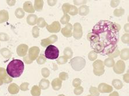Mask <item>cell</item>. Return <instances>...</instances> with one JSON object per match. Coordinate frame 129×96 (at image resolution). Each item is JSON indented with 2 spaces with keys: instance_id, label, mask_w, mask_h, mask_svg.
<instances>
[{
  "instance_id": "9",
  "label": "cell",
  "mask_w": 129,
  "mask_h": 96,
  "mask_svg": "<svg viewBox=\"0 0 129 96\" xmlns=\"http://www.w3.org/2000/svg\"><path fill=\"white\" fill-rule=\"evenodd\" d=\"M91 47L97 54H102L104 50V47L102 43L98 42L94 43H91Z\"/></svg>"
},
{
  "instance_id": "52",
  "label": "cell",
  "mask_w": 129,
  "mask_h": 96,
  "mask_svg": "<svg viewBox=\"0 0 129 96\" xmlns=\"http://www.w3.org/2000/svg\"><path fill=\"white\" fill-rule=\"evenodd\" d=\"M123 81L126 82V83H128L129 82V80H128V73L127 72V73L123 75Z\"/></svg>"
},
{
  "instance_id": "13",
  "label": "cell",
  "mask_w": 129,
  "mask_h": 96,
  "mask_svg": "<svg viewBox=\"0 0 129 96\" xmlns=\"http://www.w3.org/2000/svg\"><path fill=\"white\" fill-rule=\"evenodd\" d=\"M57 40V36H55V35H53V36H50V38H49L46 39H44V40H42L41 44L42 46L46 47L48 45L53 43L56 42Z\"/></svg>"
},
{
  "instance_id": "38",
  "label": "cell",
  "mask_w": 129,
  "mask_h": 96,
  "mask_svg": "<svg viewBox=\"0 0 129 96\" xmlns=\"http://www.w3.org/2000/svg\"><path fill=\"white\" fill-rule=\"evenodd\" d=\"M74 94L77 95H81L82 93L83 92V87L82 86H79L77 87H75V89L74 90Z\"/></svg>"
},
{
  "instance_id": "57",
  "label": "cell",
  "mask_w": 129,
  "mask_h": 96,
  "mask_svg": "<svg viewBox=\"0 0 129 96\" xmlns=\"http://www.w3.org/2000/svg\"><path fill=\"white\" fill-rule=\"evenodd\" d=\"M58 96H65V95H63V94H60V95H59Z\"/></svg>"
},
{
  "instance_id": "12",
  "label": "cell",
  "mask_w": 129,
  "mask_h": 96,
  "mask_svg": "<svg viewBox=\"0 0 129 96\" xmlns=\"http://www.w3.org/2000/svg\"><path fill=\"white\" fill-rule=\"evenodd\" d=\"M0 78L1 79H3L5 83H9L12 81V79L8 76L7 71H5V70L3 68H0Z\"/></svg>"
},
{
  "instance_id": "10",
  "label": "cell",
  "mask_w": 129,
  "mask_h": 96,
  "mask_svg": "<svg viewBox=\"0 0 129 96\" xmlns=\"http://www.w3.org/2000/svg\"><path fill=\"white\" fill-rule=\"evenodd\" d=\"M73 27L71 24H67V25H66V27L65 28H62L61 29V33L62 35H64V36L67 37V38H70L72 36V29Z\"/></svg>"
},
{
  "instance_id": "56",
  "label": "cell",
  "mask_w": 129,
  "mask_h": 96,
  "mask_svg": "<svg viewBox=\"0 0 129 96\" xmlns=\"http://www.w3.org/2000/svg\"><path fill=\"white\" fill-rule=\"evenodd\" d=\"M3 81H2V79H1V78H0V85H1L2 84H3Z\"/></svg>"
},
{
  "instance_id": "6",
  "label": "cell",
  "mask_w": 129,
  "mask_h": 96,
  "mask_svg": "<svg viewBox=\"0 0 129 96\" xmlns=\"http://www.w3.org/2000/svg\"><path fill=\"white\" fill-rule=\"evenodd\" d=\"M74 32L73 36L74 38L77 40H79L82 38L83 36L82 27L81 24L79 23H76L74 25Z\"/></svg>"
},
{
  "instance_id": "5",
  "label": "cell",
  "mask_w": 129,
  "mask_h": 96,
  "mask_svg": "<svg viewBox=\"0 0 129 96\" xmlns=\"http://www.w3.org/2000/svg\"><path fill=\"white\" fill-rule=\"evenodd\" d=\"M93 73L97 76H101L104 73V64L101 60H96L93 64Z\"/></svg>"
},
{
  "instance_id": "45",
  "label": "cell",
  "mask_w": 129,
  "mask_h": 96,
  "mask_svg": "<svg viewBox=\"0 0 129 96\" xmlns=\"http://www.w3.org/2000/svg\"><path fill=\"white\" fill-rule=\"evenodd\" d=\"M37 24H38V26H40V27H42H42H44L46 25V23H45V22L44 20L42 18H40L38 19Z\"/></svg>"
},
{
  "instance_id": "8",
  "label": "cell",
  "mask_w": 129,
  "mask_h": 96,
  "mask_svg": "<svg viewBox=\"0 0 129 96\" xmlns=\"http://www.w3.org/2000/svg\"><path fill=\"white\" fill-rule=\"evenodd\" d=\"M98 89L100 93H111L113 90V87L111 86L108 85L105 83H101L98 86Z\"/></svg>"
},
{
  "instance_id": "15",
  "label": "cell",
  "mask_w": 129,
  "mask_h": 96,
  "mask_svg": "<svg viewBox=\"0 0 129 96\" xmlns=\"http://www.w3.org/2000/svg\"><path fill=\"white\" fill-rule=\"evenodd\" d=\"M28 47L25 44H21L19 46L17 49V52L19 56H23L26 55Z\"/></svg>"
},
{
  "instance_id": "55",
  "label": "cell",
  "mask_w": 129,
  "mask_h": 96,
  "mask_svg": "<svg viewBox=\"0 0 129 96\" xmlns=\"http://www.w3.org/2000/svg\"><path fill=\"white\" fill-rule=\"evenodd\" d=\"M48 3H49V5L53 6V5H55V4L56 3V1H48Z\"/></svg>"
},
{
  "instance_id": "23",
  "label": "cell",
  "mask_w": 129,
  "mask_h": 96,
  "mask_svg": "<svg viewBox=\"0 0 129 96\" xmlns=\"http://www.w3.org/2000/svg\"><path fill=\"white\" fill-rule=\"evenodd\" d=\"M115 63V60L113 59L112 58H107L106 59L104 60V66H106L107 67H114Z\"/></svg>"
},
{
  "instance_id": "28",
  "label": "cell",
  "mask_w": 129,
  "mask_h": 96,
  "mask_svg": "<svg viewBox=\"0 0 129 96\" xmlns=\"http://www.w3.org/2000/svg\"><path fill=\"white\" fill-rule=\"evenodd\" d=\"M31 94L33 96H40L41 94V90L37 86H34L31 89Z\"/></svg>"
},
{
  "instance_id": "35",
  "label": "cell",
  "mask_w": 129,
  "mask_h": 96,
  "mask_svg": "<svg viewBox=\"0 0 129 96\" xmlns=\"http://www.w3.org/2000/svg\"><path fill=\"white\" fill-rule=\"evenodd\" d=\"M119 55H120V51H119V49L117 48L114 51H113L112 53H111L110 54L108 55V56H109V58L113 59L115 58H117L118 56H119Z\"/></svg>"
},
{
  "instance_id": "34",
  "label": "cell",
  "mask_w": 129,
  "mask_h": 96,
  "mask_svg": "<svg viewBox=\"0 0 129 96\" xmlns=\"http://www.w3.org/2000/svg\"><path fill=\"white\" fill-rule=\"evenodd\" d=\"M43 4H44V2L42 1H35V9L38 11H41L43 7Z\"/></svg>"
},
{
  "instance_id": "19",
  "label": "cell",
  "mask_w": 129,
  "mask_h": 96,
  "mask_svg": "<svg viewBox=\"0 0 129 96\" xmlns=\"http://www.w3.org/2000/svg\"><path fill=\"white\" fill-rule=\"evenodd\" d=\"M112 86L114 87L117 90L121 89L122 88L123 86L122 82L120 79H115L113 80L112 82Z\"/></svg>"
},
{
  "instance_id": "14",
  "label": "cell",
  "mask_w": 129,
  "mask_h": 96,
  "mask_svg": "<svg viewBox=\"0 0 129 96\" xmlns=\"http://www.w3.org/2000/svg\"><path fill=\"white\" fill-rule=\"evenodd\" d=\"M48 29L50 32H58L60 30V25L57 21L54 22L51 25H48Z\"/></svg>"
},
{
  "instance_id": "4",
  "label": "cell",
  "mask_w": 129,
  "mask_h": 96,
  "mask_svg": "<svg viewBox=\"0 0 129 96\" xmlns=\"http://www.w3.org/2000/svg\"><path fill=\"white\" fill-rule=\"evenodd\" d=\"M59 50L56 46L49 45L45 51V56L49 59H56L58 57Z\"/></svg>"
},
{
  "instance_id": "22",
  "label": "cell",
  "mask_w": 129,
  "mask_h": 96,
  "mask_svg": "<svg viewBox=\"0 0 129 96\" xmlns=\"http://www.w3.org/2000/svg\"><path fill=\"white\" fill-rule=\"evenodd\" d=\"M8 20V14L5 11L0 12V23H2Z\"/></svg>"
},
{
  "instance_id": "24",
  "label": "cell",
  "mask_w": 129,
  "mask_h": 96,
  "mask_svg": "<svg viewBox=\"0 0 129 96\" xmlns=\"http://www.w3.org/2000/svg\"><path fill=\"white\" fill-rule=\"evenodd\" d=\"M23 8H24V9L25 11L27 12L33 13L34 12V9H33L32 4H31L30 2H26V3H25Z\"/></svg>"
},
{
  "instance_id": "32",
  "label": "cell",
  "mask_w": 129,
  "mask_h": 96,
  "mask_svg": "<svg viewBox=\"0 0 129 96\" xmlns=\"http://www.w3.org/2000/svg\"><path fill=\"white\" fill-rule=\"evenodd\" d=\"M78 9L74 5H71L68 13L72 16H75L78 14Z\"/></svg>"
},
{
  "instance_id": "26",
  "label": "cell",
  "mask_w": 129,
  "mask_h": 96,
  "mask_svg": "<svg viewBox=\"0 0 129 96\" xmlns=\"http://www.w3.org/2000/svg\"><path fill=\"white\" fill-rule=\"evenodd\" d=\"M49 86V82L48 80L43 79L41 81L40 83V86L42 89H48Z\"/></svg>"
},
{
  "instance_id": "47",
  "label": "cell",
  "mask_w": 129,
  "mask_h": 96,
  "mask_svg": "<svg viewBox=\"0 0 129 96\" xmlns=\"http://www.w3.org/2000/svg\"><path fill=\"white\" fill-rule=\"evenodd\" d=\"M45 62H46V59L43 55H41L38 59H37V62H38V64H44Z\"/></svg>"
},
{
  "instance_id": "1",
  "label": "cell",
  "mask_w": 129,
  "mask_h": 96,
  "mask_svg": "<svg viewBox=\"0 0 129 96\" xmlns=\"http://www.w3.org/2000/svg\"><path fill=\"white\" fill-rule=\"evenodd\" d=\"M120 29V25L108 20H100L94 26L91 32L99 37L104 47L103 55H108L117 48Z\"/></svg>"
},
{
  "instance_id": "29",
  "label": "cell",
  "mask_w": 129,
  "mask_h": 96,
  "mask_svg": "<svg viewBox=\"0 0 129 96\" xmlns=\"http://www.w3.org/2000/svg\"><path fill=\"white\" fill-rule=\"evenodd\" d=\"M97 54L94 51H91L88 54V58L90 61H95L97 58Z\"/></svg>"
},
{
  "instance_id": "53",
  "label": "cell",
  "mask_w": 129,
  "mask_h": 96,
  "mask_svg": "<svg viewBox=\"0 0 129 96\" xmlns=\"http://www.w3.org/2000/svg\"><path fill=\"white\" fill-rule=\"evenodd\" d=\"M109 96H119V95L117 91H113L109 94Z\"/></svg>"
},
{
  "instance_id": "33",
  "label": "cell",
  "mask_w": 129,
  "mask_h": 96,
  "mask_svg": "<svg viewBox=\"0 0 129 96\" xmlns=\"http://www.w3.org/2000/svg\"><path fill=\"white\" fill-rule=\"evenodd\" d=\"M89 92L90 93L91 95L93 96H99L100 95V92L99 91L97 87L91 86L89 89Z\"/></svg>"
},
{
  "instance_id": "50",
  "label": "cell",
  "mask_w": 129,
  "mask_h": 96,
  "mask_svg": "<svg viewBox=\"0 0 129 96\" xmlns=\"http://www.w3.org/2000/svg\"><path fill=\"white\" fill-rule=\"evenodd\" d=\"M28 83H22L20 86V89L21 90L26 91L27 90H28Z\"/></svg>"
},
{
  "instance_id": "37",
  "label": "cell",
  "mask_w": 129,
  "mask_h": 96,
  "mask_svg": "<svg viewBox=\"0 0 129 96\" xmlns=\"http://www.w3.org/2000/svg\"><path fill=\"white\" fill-rule=\"evenodd\" d=\"M16 16L17 17H18L19 19L22 18V17L24 16V13L22 9L21 8L17 9L16 11L15 12Z\"/></svg>"
},
{
  "instance_id": "20",
  "label": "cell",
  "mask_w": 129,
  "mask_h": 96,
  "mask_svg": "<svg viewBox=\"0 0 129 96\" xmlns=\"http://www.w3.org/2000/svg\"><path fill=\"white\" fill-rule=\"evenodd\" d=\"M121 59L124 60H127L128 59V49L124 48L120 51V55Z\"/></svg>"
},
{
  "instance_id": "16",
  "label": "cell",
  "mask_w": 129,
  "mask_h": 96,
  "mask_svg": "<svg viewBox=\"0 0 129 96\" xmlns=\"http://www.w3.org/2000/svg\"><path fill=\"white\" fill-rule=\"evenodd\" d=\"M89 13V8L86 5H82L78 9V13L81 16H86Z\"/></svg>"
},
{
  "instance_id": "40",
  "label": "cell",
  "mask_w": 129,
  "mask_h": 96,
  "mask_svg": "<svg viewBox=\"0 0 129 96\" xmlns=\"http://www.w3.org/2000/svg\"><path fill=\"white\" fill-rule=\"evenodd\" d=\"M81 80L79 79V78H75V79H74L73 82H72V85L75 87L81 86Z\"/></svg>"
},
{
  "instance_id": "58",
  "label": "cell",
  "mask_w": 129,
  "mask_h": 96,
  "mask_svg": "<svg viewBox=\"0 0 129 96\" xmlns=\"http://www.w3.org/2000/svg\"><path fill=\"white\" fill-rule=\"evenodd\" d=\"M87 96H93V95H87Z\"/></svg>"
},
{
  "instance_id": "43",
  "label": "cell",
  "mask_w": 129,
  "mask_h": 96,
  "mask_svg": "<svg viewBox=\"0 0 129 96\" xmlns=\"http://www.w3.org/2000/svg\"><path fill=\"white\" fill-rule=\"evenodd\" d=\"M59 77H60V79H61V80L65 81V80H67L68 78V74L67 73V72H62L60 74Z\"/></svg>"
},
{
  "instance_id": "7",
  "label": "cell",
  "mask_w": 129,
  "mask_h": 96,
  "mask_svg": "<svg viewBox=\"0 0 129 96\" xmlns=\"http://www.w3.org/2000/svg\"><path fill=\"white\" fill-rule=\"evenodd\" d=\"M126 68V65L123 60H119L114 66V71L117 74H121L123 73Z\"/></svg>"
},
{
  "instance_id": "11",
  "label": "cell",
  "mask_w": 129,
  "mask_h": 96,
  "mask_svg": "<svg viewBox=\"0 0 129 96\" xmlns=\"http://www.w3.org/2000/svg\"><path fill=\"white\" fill-rule=\"evenodd\" d=\"M39 52H40V49L36 47L30 48L29 51V56H30L31 61H33L36 59L39 54Z\"/></svg>"
},
{
  "instance_id": "51",
  "label": "cell",
  "mask_w": 129,
  "mask_h": 96,
  "mask_svg": "<svg viewBox=\"0 0 129 96\" xmlns=\"http://www.w3.org/2000/svg\"><path fill=\"white\" fill-rule=\"evenodd\" d=\"M74 4L76 5H81L86 3V1H74Z\"/></svg>"
},
{
  "instance_id": "31",
  "label": "cell",
  "mask_w": 129,
  "mask_h": 96,
  "mask_svg": "<svg viewBox=\"0 0 129 96\" xmlns=\"http://www.w3.org/2000/svg\"><path fill=\"white\" fill-rule=\"evenodd\" d=\"M1 54L6 58H10L11 57V52L7 48H3L1 51Z\"/></svg>"
},
{
  "instance_id": "17",
  "label": "cell",
  "mask_w": 129,
  "mask_h": 96,
  "mask_svg": "<svg viewBox=\"0 0 129 96\" xmlns=\"http://www.w3.org/2000/svg\"><path fill=\"white\" fill-rule=\"evenodd\" d=\"M87 39L91 42V43H94L99 42V37L92 32H90L87 34Z\"/></svg>"
},
{
  "instance_id": "21",
  "label": "cell",
  "mask_w": 129,
  "mask_h": 96,
  "mask_svg": "<svg viewBox=\"0 0 129 96\" xmlns=\"http://www.w3.org/2000/svg\"><path fill=\"white\" fill-rule=\"evenodd\" d=\"M8 90L11 94H16L19 92V88L16 84L12 83L9 86Z\"/></svg>"
},
{
  "instance_id": "2",
  "label": "cell",
  "mask_w": 129,
  "mask_h": 96,
  "mask_svg": "<svg viewBox=\"0 0 129 96\" xmlns=\"http://www.w3.org/2000/svg\"><path fill=\"white\" fill-rule=\"evenodd\" d=\"M24 63L21 60L13 59L9 62L7 66V72L8 75L12 78H18L24 71Z\"/></svg>"
},
{
  "instance_id": "44",
  "label": "cell",
  "mask_w": 129,
  "mask_h": 96,
  "mask_svg": "<svg viewBox=\"0 0 129 96\" xmlns=\"http://www.w3.org/2000/svg\"><path fill=\"white\" fill-rule=\"evenodd\" d=\"M42 75L44 76L45 78L48 77V76L49 75V74H50L49 70L46 68H44L42 70Z\"/></svg>"
},
{
  "instance_id": "39",
  "label": "cell",
  "mask_w": 129,
  "mask_h": 96,
  "mask_svg": "<svg viewBox=\"0 0 129 96\" xmlns=\"http://www.w3.org/2000/svg\"><path fill=\"white\" fill-rule=\"evenodd\" d=\"M68 59L65 56H60L59 59L57 60V63L60 64H65L67 62Z\"/></svg>"
},
{
  "instance_id": "49",
  "label": "cell",
  "mask_w": 129,
  "mask_h": 96,
  "mask_svg": "<svg viewBox=\"0 0 129 96\" xmlns=\"http://www.w3.org/2000/svg\"><path fill=\"white\" fill-rule=\"evenodd\" d=\"M120 3V1H116V0H114V1H111V6L112 8H116L119 5Z\"/></svg>"
},
{
  "instance_id": "18",
  "label": "cell",
  "mask_w": 129,
  "mask_h": 96,
  "mask_svg": "<svg viewBox=\"0 0 129 96\" xmlns=\"http://www.w3.org/2000/svg\"><path fill=\"white\" fill-rule=\"evenodd\" d=\"M61 80L59 78H56L52 81V85L53 88L56 90H58L61 87Z\"/></svg>"
},
{
  "instance_id": "36",
  "label": "cell",
  "mask_w": 129,
  "mask_h": 96,
  "mask_svg": "<svg viewBox=\"0 0 129 96\" xmlns=\"http://www.w3.org/2000/svg\"><path fill=\"white\" fill-rule=\"evenodd\" d=\"M70 19V17L69 15L67 14H64L63 17H62L61 20H60V21H61V23L62 24H67V23L69 22Z\"/></svg>"
},
{
  "instance_id": "54",
  "label": "cell",
  "mask_w": 129,
  "mask_h": 96,
  "mask_svg": "<svg viewBox=\"0 0 129 96\" xmlns=\"http://www.w3.org/2000/svg\"><path fill=\"white\" fill-rule=\"evenodd\" d=\"M124 31H126V32H128V23H127V24H126V25H124Z\"/></svg>"
},
{
  "instance_id": "41",
  "label": "cell",
  "mask_w": 129,
  "mask_h": 96,
  "mask_svg": "<svg viewBox=\"0 0 129 96\" xmlns=\"http://www.w3.org/2000/svg\"><path fill=\"white\" fill-rule=\"evenodd\" d=\"M70 7H71V5H70L69 4H64L62 5V11H63L64 14H67L68 13V12L70 11Z\"/></svg>"
},
{
  "instance_id": "46",
  "label": "cell",
  "mask_w": 129,
  "mask_h": 96,
  "mask_svg": "<svg viewBox=\"0 0 129 96\" xmlns=\"http://www.w3.org/2000/svg\"><path fill=\"white\" fill-rule=\"evenodd\" d=\"M33 34L34 38H37L39 35V29L37 28V27H34L33 29Z\"/></svg>"
},
{
  "instance_id": "48",
  "label": "cell",
  "mask_w": 129,
  "mask_h": 96,
  "mask_svg": "<svg viewBox=\"0 0 129 96\" xmlns=\"http://www.w3.org/2000/svg\"><path fill=\"white\" fill-rule=\"evenodd\" d=\"M9 39V37L7 34L1 33L0 34V40L2 41H7Z\"/></svg>"
},
{
  "instance_id": "25",
  "label": "cell",
  "mask_w": 129,
  "mask_h": 96,
  "mask_svg": "<svg viewBox=\"0 0 129 96\" xmlns=\"http://www.w3.org/2000/svg\"><path fill=\"white\" fill-rule=\"evenodd\" d=\"M37 20V17L36 15H30L27 17V23L30 25H34L36 23Z\"/></svg>"
},
{
  "instance_id": "42",
  "label": "cell",
  "mask_w": 129,
  "mask_h": 96,
  "mask_svg": "<svg viewBox=\"0 0 129 96\" xmlns=\"http://www.w3.org/2000/svg\"><path fill=\"white\" fill-rule=\"evenodd\" d=\"M121 40L122 42L125 44L128 43V34H125L121 37Z\"/></svg>"
},
{
  "instance_id": "30",
  "label": "cell",
  "mask_w": 129,
  "mask_h": 96,
  "mask_svg": "<svg viewBox=\"0 0 129 96\" xmlns=\"http://www.w3.org/2000/svg\"><path fill=\"white\" fill-rule=\"evenodd\" d=\"M124 14V10L121 8L119 9H116L114 11V15L116 17L122 16Z\"/></svg>"
},
{
  "instance_id": "27",
  "label": "cell",
  "mask_w": 129,
  "mask_h": 96,
  "mask_svg": "<svg viewBox=\"0 0 129 96\" xmlns=\"http://www.w3.org/2000/svg\"><path fill=\"white\" fill-rule=\"evenodd\" d=\"M64 54L66 58H71L72 55H73V52L71 50V48L67 47L64 49Z\"/></svg>"
},
{
  "instance_id": "3",
  "label": "cell",
  "mask_w": 129,
  "mask_h": 96,
  "mask_svg": "<svg viewBox=\"0 0 129 96\" xmlns=\"http://www.w3.org/2000/svg\"><path fill=\"white\" fill-rule=\"evenodd\" d=\"M71 67L76 71H79L85 67L86 65V60L85 59L81 56H76L72 58L70 61Z\"/></svg>"
}]
</instances>
